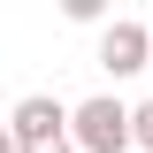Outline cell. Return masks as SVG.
Wrapping results in <instances>:
<instances>
[{"instance_id":"cell-1","label":"cell","mask_w":153,"mask_h":153,"mask_svg":"<svg viewBox=\"0 0 153 153\" xmlns=\"http://www.w3.org/2000/svg\"><path fill=\"white\" fill-rule=\"evenodd\" d=\"M8 138H16V153H76V146H69V107H61L54 92L16 100V115H8Z\"/></svg>"},{"instance_id":"cell-2","label":"cell","mask_w":153,"mask_h":153,"mask_svg":"<svg viewBox=\"0 0 153 153\" xmlns=\"http://www.w3.org/2000/svg\"><path fill=\"white\" fill-rule=\"evenodd\" d=\"M69 146L76 153H130V107L123 100H84V107H69Z\"/></svg>"},{"instance_id":"cell-3","label":"cell","mask_w":153,"mask_h":153,"mask_svg":"<svg viewBox=\"0 0 153 153\" xmlns=\"http://www.w3.org/2000/svg\"><path fill=\"white\" fill-rule=\"evenodd\" d=\"M146 54H153V31H146V23L123 16V23L100 31V69H107V76H138V69H146Z\"/></svg>"},{"instance_id":"cell-4","label":"cell","mask_w":153,"mask_h":153,"mask_svg":"<svg viewBox=\"0 0 153 153\" xmlns=\"http://www.w3.org/2000/svg\"><path fill=\"white\" fill-rule=\"evenodd\" d=\"M130 146L153 153V100H146V107H130Z\"/></svg>"},{"instance_id":"cell-5","label":"cell","mask_w":153,"mask_h":153,"mask_svg":"<svg viewBox=\"0 0 153 153\" xmlns=\"http://www.w3.org/2000/svg\"><path fill=\"white\" fill-rule=\"evenodd\" d=\"M0 153H16V138H8V123H0Z\"/></svg>"},{"instance_id":"cell-6","label":"cell","mask_w":153,"mask_h":153,"mask_svg":"<svg viewBox=\"0 0 153 153\" xmlns=\"http://www.w3.org/2000/svg\"><path fill=\"white\" fill-rule=\"evenodd\" d=\"M146 69H153V54H146Z\"/></svg>"}]
</instances>
